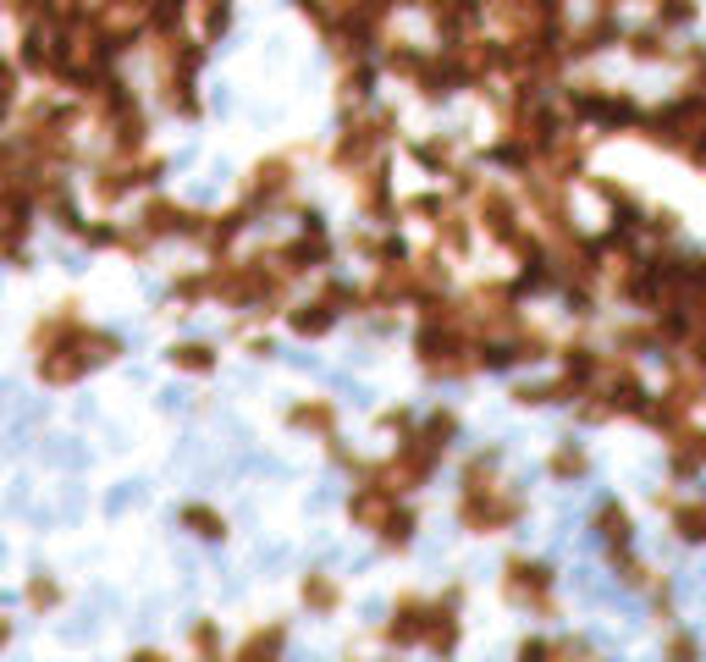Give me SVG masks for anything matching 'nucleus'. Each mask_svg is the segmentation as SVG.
<instances>
[{"label": "nucleus", "mask_w": 706, "mask_h": 662, "mask_svg": "<svg viewBox=\"0 0 706 662\" xmlns=\"http://www.w3.org/2000/svg\"><path fill=\"white\" fill-rule=\"evenodd\" d=\"M381 138H387V117L353 122V127L342 133V144H337V166H365V160L381 149Z\"/></svg>", "instance_id": "f257e3e1"}, {"label": "nucleus", "mask_w": 706, "mask_h": 662, "mask_svg": "<svg viewBox=\"0 0 706 662\" xmlns=\"http://www.w3.org/2000/svg\"><path fill=\"white\" fill-rule=\"evenodd\" d=\"M547 591H552V574H547L541 563H524V557L508 563V597H513V602H536V608H547Z\"/></svg>", "instance_id": "f03ea898"}, {"label": "nucleus", "mask_w": 706, "mask_h": 662, "mask_svg": "<svg viewBox=\"0 0 706 662\" xmlns=\"http://www.w3.org/2000/svg\"><path fill=\"white\" fill-rule=\"evenodd\" d=\"M288 194V166L282 160H271V166H259V172H254V183H248V205H271V199H282Z\"/></svg>", "instance_id": "7ed1b4c3"}, {"label": "nucleus", "mask_w": 706, "mask_h": 662, "mask_svg": "<svg viewBox=\"0 0 706 662\" xmlns=\"http://www.w3.org/2000/svg\"><path fill=\"white\" fill-rule=\"evenodd\" d=\"M337 315H342V304H337V298H331V287H326V298H315V304H304V309L293 315V326L304 331V338H315V331H326V326H331Z\"/></svg>", "instance_id": "20e7f679"}, {"label": "nucleus", "mask_w": 706, "mask_h": 662, "mask_svg": "<svg viewBox=\"0 0 706 662\" xmlns=\"http://www.w3.org/2000/svg\"><path fill=\"white\" fill-rule=\"evenodd\" d=\"M596 525H601V536H607L612 552H624V547H630V514H624V508H612V503H607V508L596 514Z\"/></svg>", "instance_id": "39448f33"}, {"label": "nucleus", "mask_w": 706, "mask_h": 662, "mask_svg": "<svg viewBox=\"0 0 706 662\" xmlns=\"http://www.w3.org/2000/svg\"><path fill=\"white\" fill-rule=\"evenodd\" d=\"M673 530H679L684 541H706V503H684V508H673Z\"/></svg>", "instance_id": "423d86ee"}, {"label": "nucleus", "mask_w": 706, "mask_h": 662, "mask_svg": "<svg viewBox=\"0 0 706 662\" xmlns=\"http://www.w3.org/2000/svg\"><path fill=\"white\" fill-rule=\"evenodd\" d=\"M171 365H176V370H194V376H205V370L216 365V354H210L205 343H183V348H171Z\"/></svg>", "instance_id": "0eeeda50"}, {"label": "nucleus", "mask_w": 706, "mask_h": 662, "mask_svg": "<svg viewBox=\"0 0 706 662\" xmlns=\"http://www.w3.org/2000/svg\"><path fill=\"white\" fill-rule=\"evenodd\" d=\"M293 426H299V431L331 437V408H326V403H299V408H293Z\"/></svg>", "instance_id": "6e6552de"}, {"label": "nucleus", "mask_w": 706, "mask_h": 662, "mask_svg": "<svg viewBox=\"0 0 706 662\" xmlns=\"http://www.w3.org/2000/svg\"><path fill=\"white\" fill-rule=\"evenodd\" d=\"M304 602H309V608H331V602H337V586H331V579H320V574H309V579H304Z\"/></svg>", "instance_id": "1a4fd4ad"}, {"label": "nucleus", "mask_w": 706, "mask_h": 662, "mask_svg": "<svg viewBox=\"0 0 706 662\" xmlns=\"http://www.w3.org/2000/svg\"><path fill=\"white\" fill-rule=\"evenodd\" d=\"M183 525H194L199 536H221V530H227L221 514H210V508H183Z\"/></svg>", "instance_id": "9d476101"}, {"label": "nucleus", "mask_w": 706, "mask_h": 662, "mask_svg": "<svg viewBox=\"0 0 706 662\" xmlns=\"http://www.w3.org/2000/svg\"><path fill=\"white\" fill-rule=\"evenodd\" d=\"M436 232H441V237H448L453 248H464V237H470V226H464V216H453V210H448V216H441V221H436Z\"/></svg>", "instance_id": "9b49d317"}, {"label": "nucleus", "mask_w": 706, "mask_h": 662, "mask_svg": "<svg viewBox=\"0 0 706 662\" xmlns=\"http://www.w3.org/2000/svg\"><path fill=\"white\" fill-rule=\"evenodd\" d=\"M259 651H282V629H271V635H248L243 657H259Z\"/></svg>", "instance_id": "f8f14e48"}, {"label": "nucleus", "mask_w": 706, "mask_h": 662, "mask_svg": "<svg viewBox=\"0 0 706 662\" xmlns=\"http://www.w3.org/2000/svg\"><path fill=\"white\" fill-rule=\"evenodd\" d=\"M552 469H558V475H580V469H585V458H580V453H558V458H552Z\"/></svg>", "instance_id": "ddd939ff"}, {"label": "nucleus", "mask_w": 706, "mask_h": 662, "mask_svg": "<svg viewBox=\"0 0 706 662\" xmlns=\"http://www.w3.org/2000/svg\"><path fill=\"white\" fill-rule=\"evenodd\" d=\"M28 602H39V608L56 602V586H50V579H34V586H28Z\"/></svg>", "instance_id": "4468645a"}]
</instances>
